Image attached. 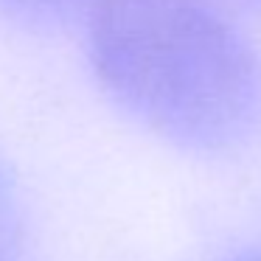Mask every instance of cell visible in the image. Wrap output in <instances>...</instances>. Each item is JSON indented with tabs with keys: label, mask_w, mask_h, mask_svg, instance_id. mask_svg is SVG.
<instances>
[{
	"label": "cell",
	"mask_w": 261,
	"mask_h": 261,
	"mask_svg": "<svg viewBox=\"0 0 261 261\" xmlns=\"http://www.w3.org/2000/svg\"><path fill=\"white\" fill-rule=\"evenodd\" d=\"M236 261H261V250H250V253H244L242 258H236Z\"/></svg>",
	"instance_id": "4"
},
{
	"label": "cell",
	"mask_w": 261,
	"mask_h": 261,
	"mask_svg": "<svg viewBox=\"0 0 261 261\" xmlns=\"http://www.w3.org/2000/svg\"><path fill=\"white\" fill-rule=\"evenodd\" d=\"M87 42L107 93L169 141L227 149L258 126V59L197 0H93Z\"/></svg>",
	"instance_id": "1"
},
{
	"label": "cell",
	"mask_w": 261,
	"mask_h": 261,
	"mask_svg": "<svg viewBox=\"0 0 261 261\" xmlns=\"http://www.w3.org/2000/svg\"><path fill=\"white\" fill-rule=\"evenodd\" d=\"M79 0H0V9L14 17H48V14L65 12Z\"/></svg>",
	"instance_id": "2"
},
{
	"label": "cell",
	"mask_w": 261,
	"mask_h": 261,
	"mask_svg": "<svg viewBox=\"0 0 261 261\" xmlns=\"http://www.w3.org/2000/svg\"><path fill=\"white\" fill-rule=\"evenodd\" d=\"M9 211H12V202H9V186H6V177H3V171H0V236L6 233Z\"/></svg>",
	"instance_id": "3"
}]
</instances>
